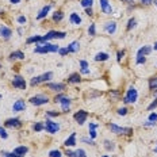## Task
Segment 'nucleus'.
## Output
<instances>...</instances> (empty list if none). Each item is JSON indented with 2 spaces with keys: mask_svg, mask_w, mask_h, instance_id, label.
<instances>
[{
  "mask_svg": "<svg viewBox=\"0 0 157 157\" xmlns=\"http://www.w3.org/2000/svg\"><path fill=\"white\" fill-rule=\"evenodd\" d=\"M60 50V48L57 45L49 44V42H45V44H38V46L34 49L35 53H56V52Z\"/></svg>",
  "mask_w": 157,
  "mask_h": 157,
  "instance_id": "1",
  "label": "nucleus"
},
{
  "mask_svg": "<svg viewBox=\"0 0 157 157\" xmlns=\"http://www.w3.org/2000/svg\"><path fill=\"white\" fill-rule=\"evenodd\" d=\"M56 103H60L61 107H63V111L65 113H68L69 111V107H71V99L68 96H65V95H57V96L54 98Z\"/></svg>",
  "mask_w": 157,
  "mask_h": 157,
  "instance_id": "2",
  "label": "nucleus"
},
{
  "mask_svg": "<svg viewBox=\"0 0 157 157\" xmlns=\"http://www.w3.org/2000/svg\"><path fill=\"white\" fill-rule=\"evenodd\" d=\"M150 52H152V48L150 46H144L138 50V53H137V64H145L146 58L145 56H148Z\"/></svg>",
  "mask_w": 157,
  "mask_h": 157,
  "instance_id": "3",
  "label": "nucleus"
},
{
  "mask_svg": "<svg viewBox=\"0 0 157 157\" xmlns=\"http://www.w3.org/2000/svg\"><path fill=\"white\" fill-rule=\"evenodd\" d=\"M52 77H53V73H52V72H48V73H44V75H41V76L33 77L31 81H30V84H31V86H38V84L45 83V81L50 80Z\"/></svg>",
  "mask_w": 157,
  "mask_h": 157,
  "instance_id": "4",
  "label": "nucleus"
},
{
  "mask_svg": "<svg viewBox=\"0 0 157 157\" xmlns=\"http://www.w3.org/2000/svg\"><path fill=\"white\" fill-rule=\"evenodd\" d=\"M137 98H138V94H137V90L134 87H130L129 90H127V94L126 96L123 98V102L125 103H134L137 100Z\"/></svg>",
  "mask_w": 157,
  "mask_h": 157,
  "instance_id": "5",
  "label": "nucleus"
},
{
  "mask_svg": "<svg viewBox=\"0 0 157 157\" xmlns=\"http://www.w3.org/2000/svg\"><path fill=\"white\" fill-rule=\"evenodd\" d=\"M109 127L111 132L115 134H132L133 133V129H130V127H119V126L114 125V123H110Z\"/></svg>",
  "mask_w": 157,
  "mask_h": 157,
  "instance_id": "6",
  "label": "nucleus"
},
{
  "mask_svg": "<svg viewBox=\"0 0 157 157\" xmlns=\"http://www.w3.org/2000/svg\"><path fill=\"white\" fill-rule=\"evenodd\" d=\"M49 102V98L46 95H35L30 99L31 104H35V106H42V104H46Z\"/></svg>",
  "mask_w": 157,
  "mask_h": 157,
  "instance_id": "7",
  "label": "nucleus"
},
{
  "mask_svg": "<svg viewBox=\"0 0 157 157\" xmlns=\"http://www.w3.org/2000/svg\"><path fill=\"white\" fill-rule=\"evenodd\" d=\"M45 129H46V132L48 133H57L58 132V129H60V125L58 123H56V122H52V121H46V123H45Z\"/></svg>",
  "mask_w": 157,
  "mask_h": 157,
  "instance_id": "8",
  "label": "nucleus"
},
{
  "mask_svg": "<svg viewBox=\"0 0 157 157\" xmlns=\"http://www.w3.org/2000/svg\"><path fill=\"white\" fill-rule=\"evenodd\" d=\"M12 84H14V87L18 88V90H25L26 88V81L22 76H15L14 80H12Z\"/></svg>",
  "mask_w": 157,
  "mask_h": 157,
  "instance_id": "9",
  "label": "nucleus"
},
{
  "mask_svg": "<svg viewBox=\"0 0 157 157\" xmlns=\"http://www.w3.org/2000/svg\"><path fill=\"white\" fill-rule=\"evenodd\" d=\"M87 117H88V114H87V111H77L76 114H75V119L77 121V123L78 125H83L84 122L87 121Z\"/></svg>",
  "mask_w": 157,
  "mask_h": 157,
  "instance_id": "10",
  "label": "nucleus"
},
{
  "mask_svg": "<svg viewBox=\"0 0 157 157\" xmlns=\"http://www.w3.org/2000/svg\"><path fill=\"white\" fill-rule=\"evenodd\" d=\"M6 126L12 127V129H18V127L22 126V122H21V119H18V118H11V119L6 121Z\"/></svg>",
  "mask_w": 157,
  "mask_h": 157,
  "instance_id": "11",
  "label": "nucleus"
},
{
  "mask_svg": "<svg viewBox=\"0 0 157 157\" xmlns=\"http://www.w3.org/2000/svg\"><path fill=\"white\" fill-rule=\"evenodd\" d=\"M100 7L104 14H113V7L109 4V0H100Z\"/></svg>",
  "mask_w": 157,
  "mask_h": 157,
  "instance_id": "12",
  "label": "nucleus"
},
{
  "mask_svg": "<svg viewBox=\"0 0 157 157\" xmlns=\"http://www.w3.org/2000/svg\"><path fill=\"white\" fill-rule=\"evenodd\" d=\"M48 88L52 90V91H57V92H60V91H63L65 88V84H63V83H49Z\"/></svg>",
  "mask_w": 157,
  "mask_h": 157,
  "instance_id": "13",
  "label": "nucleus"
},
{
  "mask_svg": "<svg viewBox=\"0 0 157 157\" xmlns=\"http://www.w3.org/2000/svg\"><path fill=\"white\" fill-rule=\"evenodd\" d=\"M25 107H26L25 100H16V102L14 103V106H12V110L18 113V111H23Z\"/></svg>",
  "mask_w": 157,
  "mask_h": 157,
  "instance_id": "14",
  "label": "nucleus"
},
{
  "mask_svg": "<svg viewBox=\"0 0 157 157\" xmlns=\"http://www.w3.org/2000/svg\"><path fill=\"white\" fill-rule=\"evenodd\" d=\"M27 152H29V148H27V146H18V148L14 149V153H15V155L22 156V157H23Z\"/></svg>",
  "mask_w": 157,
  "mask_h": 157,
  "instance_id": "15",
  "label": "nucleus"
},
{
  "mask_svg": "<svg viewBox=\"0 0 157 157\" xmlns=\"http://www.w3.org/2000/svg\"><path fill=\"white\" fill-rule=\"evenodd\" d=\"M0 34L3 35L6 39H8L10 37H11V34H12V31H11V29H8V27H6V26H2L0 27Z\"/></svg>",
  "mask_w": 157,
  "mask_h": 157,
  "instance_id": "16",
  "label": "nucleus"
},
{
  "mask_svg": "<svg viewBox=\"0 0 157 157\" xmlns=\"http://www.w3.org/2000/svg\"><path fill=\"white\" fill-rule=\"evenodd\" d=\"M80 75L78 73H72L69 77H68V83H71V84H77V83H80Z\"/></svg>",
  "mask_w": 157,
  "mask_h": 157,
  "instance_id": "17",
  "label": "nucleus"
},
{
  "mask_svg": "<svg viewBox=\"0 0 157 157\" xmlns=\"http://www.w3.org/2000/svg\"><path fill=\"white\" fill-rule=\"evenodd\" d=\"M10 58H11V60H14V58H16V60H23L25 54H23V52L16 50V52H12V53L10 54Z\"/></svg>",
  "mask_w": 157,
  "mask_h": 157,
  "instance_id": "18",
  "label": "nucleus"
},
{
  "mask_svg": "<svg viewBox=\"0 0 157 157\" xmlns=\"http://www.w3.org/2000/svg\"><path fill=\"white\" fill-rule=\"evenodd\" d=\"M50 11V6H45L44 8L41 10V11L38 12V15H37V19H44L45 16L48 15V12Z\"/></svg>",
  "mask_w": 157,
  "mask_h": 157,
  "instance_id": "19",
  "label": "nucleus"
},
{
  "mask_svg": "<svg viewBox=\"0 0 157 157\" xmlns=\"http://www.w3.org/2000/svg\"><path fill=\"white\" fill-rule=\"evenodd\" d=\"M76 145V133H72L69 138H67L65 141V146H73Z\"/></svg>",
  "mask_w": 157,
  "mask_h": 157,
  "instance_id": "20",
  "label": "nucleus"
},
{
  "mask_svg": "<svg viewBox=\"0 0 157 157\" xmlns=\"http://www.w3.org/2000/svg\"><path fill=\"white\" fill-rule=\"evenodd\" d=\"M67 49H68V52H69V53H75V52H77L78 49H80V44H78V41H75V42H72V44Z\"/></svg>",
  "mask_w": 157,
  "mask_h": 157,
  "instance_id": "21",
  "label": "nucleus"
},
{
  "mask_svg": "<svg viewBox=\"0 0 157 157\" xmlns=\"http://www.w3.org/2000/svg\"><path fill=\"white\" fill-rule=\"evenodd\" d=\"M106 30L110 33V34H114L117 30V23L115 22H107L106 23Z\"/></svg>",
  "mask_w": 157,
  "mask_h": 157,
  "instance_id": "22",
  "label": "nucleus"
},
{
  "mask_svg": "<svg viewBox=\"0 0 157 157\" xmlns=\"http://www.w3.org/2000/svg\"><path fill=\"white\" fill-rule=\"evenodd\" d=\"M71 22H72L73 25H80V23H81V18H80V16H78L77 14H75V12H73V14L71 15Z\"/></svg>",
  "mask_w": 157,
  "mask_h": 157,
  "instance_id": "23",
  "label": "nucleus"
},
{
  "mask_svg": "<svg viewBox=\"0 0 157 157\" xmlns=\"http://www.w3.org/2000/svg\"><path fill=\"white\" fill-rule=\"evenodd\" d=\"M95 60L96 61H106V60H109V54L107 53H98L95 56Z\"/></svg>",
  "mask_w": 157,
  "mask_h": 157,
  "instance_id": "24",
  "label": "nucleus"
},
{
  "mask_svg": "<svg viewBox=\"0 0 157 157\" xmlns=\"http://www.w3.org/2000/svg\"><path fill=\"white\" fill-rule=\"evenodd\" d=\"M80 67H81V73H84V75L90 73V69H88L87 61H80Z\"/></svg>",
  "mask_w": 157,
  "mask_h": 157,
  "instance_id": "25",
  "label": "nucleus"
},
{
  "mask_svg": "<svg viewBox=\"0 0 157 157\" xmlns=\"http://www.w3.org/2000/svg\"><path fill=\"white\" fill-rule=\"evenodd\" d=\"M149 88L150 90H157V77H153L149 80Z\"/></svg>",
  "mask_w": 157,
  "mask_h": 157,
  "instance_id": "26",
  "label": "nucleus"
},
{
  "mask_svg": "<svg viewBox=\"0 0 157 157\" xmlns=\"http://www.w3.org/2000/svg\"><path fill=\"white\" fill-rule=\"evenodd\" d=\"M94 4V0H81V6L84 8H91Z\"/></svg>",
  "mask_w": 157,
  "mask_h": 157,
  "instance_id": "27",
  "label": "nucleus"
},
{
  "mask_svg": "<svg viewBox=\"0 0 157 157\" xmlns=\"http://www.w3.org/2000/svg\"><path fill=\"white\" fill-rule=\"evenodd\" d=\"M42 37H39V35H35V37H31L27 39V44H33V42H35V44H39L41 42Z\"/></svg>",
  "mask_w": 157,
  "mask_h": 157,
  "instance_id": "28",
  "label": "nucleus"
},
{
  "mask_svg": "<svg viewBox=\"0 0 157 157\" xmlns=\"http://www.w3.org/2000/svg\"><path fill=\"white\" fill-rule=\"evenodd\" d=\"M63 18H64V15H63V12L61 11H57L56 14L53 15V19L56 22H60V21H63Z\"/></svg>",
  "mask_w": 157,
  "mask_h": 157,
  "instance_id": "29",
  "label": "nucleus"
},
{
  "mask_svg": "<svg viewBox=\"0 0 157 157\" xmlns=\"http://www.w3.org/2000/svg\"><path fill=\"white\" fill-rule=\"evenodd\" d=\"M104 148L107 150H113L115 148V145H114V142H111V141H104Z\"/></svg>",
  "mask_w": 157,
  "mask_h": 157,
  "instance_id": "30",
  "label": "nucleus"
},
{
  "mask_svg": "<svg viewBox=\"0 0 157 157\" xmlns=\"http://www.w3.org/2000/svg\"><path fill=\"white\" fill-rule=\"evenodd\" d=\"M49 157H63L60 150H52L50 153H49Z\"/></svg>",
  "mask_w": 157,
  "mask_h": 157,
  "instance_id": "31",
  "label": "nucleus"
},
{
  "mask_svg": "<svg viewBox=\"0 0 157 157\" xmlns=\"http://www.w3.org/2000/svg\"><path fill=\"white\" fill-rule=\"evenodd\" d=\"M33 129H34L35 132H41V130L45 129V125H42V123H35V125L33 126Z\"/></svg>",
  "mask_w": 157,
  "mask_h": 157,
  "instance_id": "32",
  "label": "nucleus"
},
{
  "mask_svg": "<svg viewBox=\"0 0 157 157\" xmlns=\"http://www.w3.org/2000/svg\"><path fill=\"white\" fill-rule=\"evenodd\" d=\"M134 26H136V19L132 18L129 21V23H127V30H132V27H134Z\"/></svg>",
  "mask_w": 157,
  "mask_h": 157,
  "instance_id": "33",
  "label": "nucleus"
},
{
  "mask_svg": "<svg viewBox=\"0 0 157 157\" xmlns=\"http://www.w3.org/2000/svg\"><path fill=\"white\" fill-rule=\"evenodd\" d=\"M0 137H2V138H7V137H8V134H7V132H6V129H3L2 126H0Z\"/></svg>",
  "mask_w": 157,
  "mask_h": 157,
  "instance_id": "34",
  "label": "nucleus"
},
{
  "mask_svg": "<svg viewBox=\"0 0 157 157\" xmlns=\"http://www.w3.org/2000/svg\"><path fill=\"white\" fill-rule=\"evenodd\" d=\"M2 155L4 156V157H22V156H18V155H15L14 152H12V153H8V152H3Z\"/></svg>",
  "mask_w": 157,
  "mask_h": 157,
  "instance_id": "35",
  "label": "nucleus"
},
{
  "mask_svg": "<svg viewBox=\"0 0 157 157\" xmlns=\"http://www.w3.org/2000/svg\"><path fill=\"white\" fill-rule=\"evenodd\" d=\"M149 121L150 122H157V114L156 113H152L149 115Z\"/></svg>",
  "mask_w": 157,
  "mask_h": 157,
  "instance_id": "36",
  "label": "nucleus"
},
{
  "mask_svg": "<svg viewBox=\"0 0 157 157\" xmlns=\"http://www.w3.org/2000/svg\"><path fill=\"white\" fill-rule=\"evenodd\" d=\"M76 153H77V157H87L86 150H84V149H78Z\"/></svg>",
  "mask_w": 157,
  "mask_h": 157,
  "instance_id": "37",
  "label": "nucleus"
},
{
  "mask_svg": "<svg viewBox=\"0 0 157 157\" xmlns=\"http://www.w3.org/2000/svg\"><path fill=\"white\" fill-rule=\"evenodd\" d=\"M156 107H157V99H155V100H153V102H152V103H150V106L148 107V110L150 111V110L156 109Z\"/></svg>",
  "mask_w": 157,
  "mask_h": 157,
  "instance_id": "38",
  "label": "nucleus"
},
{
  "mask_svg": "<svg viewBox=\"0 0 157 157\" xmlns=\"http://www.w3.org/2000/svg\"><path fill=\"white\" fill-rule=\"evenodd\" d=\"M88 33H90V35H95V33H96V31H95V25L94 23L90 26V29H88Z\"/></svg>",
  "mask_w": 157,
  "mask_h": 157,
  "instance_id": "39",
  "label": "nucleus"
},
{
  "mask_svg": "<svg viewBox=\"0 0 157 157\" xmlns=\"http://www.w3.org/2000/svg\"><path fill=\"white\" fill-rule=\"evenodd\" d=\"M126 113H127V109H125V107L118 110V114H119V115H126Z\"/></svg>",
  "mask_w": 157,
  "mask_h": 157,
  "instance_id": "40",
  "label": "nucleus"
},
{
  "mask_svg": "<svg viewBox=\"0 0 157 157\" xmlns=\"http://www.w3.org/2000/svg\"><path fill=\"white\" fill-rule=\"evenodd\" d=\"M58 53H60L61 56H65L67 53H69V52H68V49H67V48H64V49H60V50H58Z\"/></svg>",
  "mask_w": 157,
  "mask_h": 157,
  "instance_id": "41",
  "label": "nucleus"
},
{
  "mask_svg": "<svg viewBox=\"0 0 157 157\" xmlns=\"http://www.w3.org/2000/svg\"><path fill=\"white\" fill-rule=\"evenodd\" d=\"M48 117H57L58 115V113H57V111H48Z\"/></svg>",
  "mask_w": 157,
  "mask_h": 157,
  "instance_id": "42",
  "label": "nucleus"
},
{
  "mask_svg": "<svg viewBox=\"0 0 157 157\" xmlns=\"http://www.w3.org/2000/svg\"><path fill=\"white\" fill-rule=\"evenodd\" d=\"M90 136H91V138H95L96 137V132H95V129H90Z\"/></svg>",
  "mask_w": 157,
  "mask_h": 157,
  "instance_id": "43",
  "label": "nucleus"
},
{
  "mask_svg": "<svg viewBox=\"0 0 157 157\" xmlns=\"http://www.w3.org/2000/svg\"><path fill=\"white\" fill-rule=\"evenodd\" d=\"M67 155H68V157H77V153L76 152H71V150H68Z\"/></svg>",
  "mask_w": 157,
  "mask_h": 157,
  "instance_id": "44",
  "label": "nucleus"
},
{
  "mask_svg": "<svg viewBox=\"0 0 157 157\" xmlns=\"http://www.w3.org/2000/svg\"><path fill=\"white\" fill-rule=\"evenodd\" d=\"M26 21H27V19H26L25 16H19V18H18V22H19V23H26Z\"/></svg>",
  "mask_w": 157,
  "mask_h": 157,
  "instance_id": "45",
  "label": "nucleus"
},
{
  "mask_svg": "<svg viewBox=\"0 0 157 157\" xmlns=\"http://www.w3.org/2000/svg\"><path fill=\"white\" fill-rule=\"evenodd\" d=\"M141 2H142V4L149 6V4H152V3H153V0H141Z\"/></svg>",
  "mask_w": 157,
  "mask_h": 157,
  "instance_id": "46",
  "label": "nucleus"
},
{
  "mask_svg": "<svg viewBox=\"0 0 157 157\" xmlns=\"http://www.w3.org/2000/svg\"><path fill=\"white\" fill-rule=\"evenodd\" d=\"M123 54H125V52H118V61H121V58L123 57Z\"/></svg>",
  "mask_w": 157,
  "mask_h": 157,
  "instance_id": "47",
  "label": "nucleus"
},
{
  "mask_svg": "<svg viewBox=\"0 0 157 157\" xmlns=\"http://www.w3.org/2000/svg\"><path fill=\"white\" fill-rule=\"evenodd\" d=\"M155 125H156V122H150V121H149V122L144 123V126H155Z\"/></svg>",
  "mask_w": 157,
  "mask_h": 157,
  "instance_id": "48",
  "label": "nucleus"
},
{
  "mask_svg": "<svg viewBox=\"0 0 157 157\" xmlns=\"http://www.w3.org/2000/svg\"><path fill=\"white\" fill-rule=\"evenodd\" d=\"M118 95H119V94H118L117 91H114V92H110V96L111 98H118Z\"/></svg>",
  "mask_w": 157,
  "mask_h": 157,
  "instance_id": "49",
  "label": "nucleus"
},
{
  "mask_svg": "<svg viewBox=\"0 0 157 157\" xmlns=\"http://www.w3.org/2000/svg\"><path fill=\"white\" fill-rule=\"evenodd\" d=\"M87 15H92V8H86Z\"/></svg>",
  "mask_w": 157,
  "mask_h": 157,
  "instance_id": "50",
  "label": "nucleus"
},
{
  "mask_svg": "<svg viewBox=\"0 0 157 157\" xmlns=\"http://www.w3.org/2000/svg\"><path fill=\"white\" fill-rule=\"evenodd\" d=\"M98 125H95V123H90V129H96Z\"/></svg>",
  "mask_w": 157,
  "mask_h": 157,
  "instance_id": "51",
  "label": "nucleus"
},
{
  "mask_svg": "<svg viewBox=\"0 0 157 157\" xmlns=\"http://www.w3.org/2000/svg\"><path fill=\"white\" fill-rule=\"evenodd\" d=\"M10 2H11V3H12V4H18V3H19V2H21V0H10Z\"/></svg>",
  "mask_w": 157,
  "mask_h": 157,
  "instance_id": "52",
  "label": "nucleus"
},
{
  "mask_svg": "<svg viewBox=\"0 0 157 157\" xmlns=\"http://www.w3.org/2000/svg\"><path fill=\"white\" fill-rule=\"evenodd\" d=\"M153 49H155V50H157V42L155 44V46H153Z\"/></svg>",
  "mask_w": 157,
  "mask_h": 157,
  "instance_id": "53",
  "label": "nucleus"
},
{
  "mask_svg": "<svg viewBox=\"0 0 157 157\" xmlns=\"http://www.w3.org/2000/svg\"><path fill=\"white\" fill-rule=\"evenodd\" d=\"M123 2H127V3H132L133 0H123Z\"/></svg>",
  "mask_w": 157,
  "mask_h": 157,
  "instance_id": "54",
  "label": "nucleus"
},
{
  "mask_svg": "<svg viewBox=\"0 0 157 157\" xmlns=\"http://www.w3.org/2000/svg\"><path fill=\"white\" fill-rule=\"evenodd\" d=\"M155 96L157 98V90H155Z\"/></svg>",
  "mask_w": 157,
  "mask_h": 157,
  "instance_id": "55",
  "label": "nucleus"
},
{
  "mask_svg": "<svg viewBox=\"0 0 157 157\" xmlns=\"http://www.w3.org/2000/svg\"><path fill=\"white\" fill-rule=\"evenodd\" d=\"M155 152H157V144H156V148H155Z\"/></svg>",
  "mask_w": 157,
  "mask_h": 157,
  "instance_id": "56",
  "label": "nucleus"
},
{
  "mask_svg": "<svg viewBox=\"0 0 157 157\" xmlns=\"http://www.w3.org/2000/svg\"><path fill=\"white\" fill-rule=\"evenodd\" d=\"M155 4H156V6H157V0H155Z\"/></svg>",
  "mask_w": 157,
  "mask_h": 157,
  "instance_id": "57",
  "label": "nucleus"
},
{
  "mask_svg": "<svg viewBox=\"0 0 157 157\" xmlns=\"http://www.w3.org/2000/svg\"><path fill=\"white\" fill-rule=\"evenodd\" d=\"M102 157H109V156H102Z\"/></svg>",
  "mask_w": 157,
  "mask_h": 157,
  "instance_id": "58",
  "label": "nucleus"
},
{
  "mask_svg": "<svg viewBox=\"0 0 157 157\" xmlns=\"http://www.w3.org/2000/svg\"><path fill=\"white\" fill-rule=\"evenodd\" d=\"M0 12H2V11H0Z\"/></svg>",
  "mask_w": 157,
  "mask_h": 157,
  "instance_id": "59",
  "label": "nucleus"
}]
</instances>
